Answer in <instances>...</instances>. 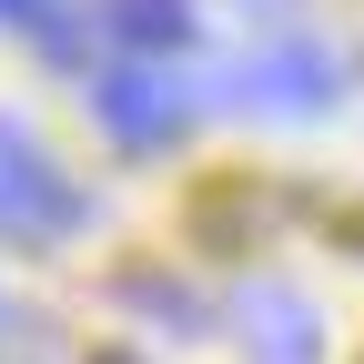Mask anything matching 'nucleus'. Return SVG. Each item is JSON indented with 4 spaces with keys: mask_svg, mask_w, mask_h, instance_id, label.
Wrapping results in <instances>:
<instances>
[{
    "mask_svg": "<svg viewBox=\"0 0 364 364\" xmlns=\"http://www.w3.org/2000/svg\"><path fill=\"white\" fill-rule=\"evenodd\" d=\"M81 223H91V193L0 112V243H51V233H81Z\"/></svg>",
    "mask_w": 364,
    "mask_h": 364,
    "instance_id": "nucleus-1",
    "label": "nucleus"
},
{
    "mask_svg": "<svg viewBox=\"0 0 364 364\" xmlns=\"http://www.w3.org/2000/svg\"><path fill=\"white\" fill-rule=\"evenodd\" d=\"M233 112H263V122H304L324 112L344 91V51H324V41H263V51H243L233 71L213 81Z\"/></svg>",
    "mask_w": 364,
    "mask_h": 364,
    "instance_id": "nucleus-2",
    "label": "nucleus"
},
{
    "mask_svg": "<svg viewBox=\"0 0 364 364\" xmlns=\"http://www.w3.org/2000/svg\"><path fill=\"white\" fill-rule=\"evenodd\" d=\"M193 112H203L193 81H172V71H152V61L91 81V122H102L122 152H162V142H182V132H193Z\"/></svg>",
    "mask_w": 364,
    "mask_h": 364,
    "instance_id": "nucleus-3",
    "label": "nucleus"
},
{
    "mask_svg": "<svg viewBox=\"0 0 364 364\" xmlns=\"http://www.w3.org/2000/svg\"><path fill=\"white\" fill-rule=\"evenodd\" d=\"M233 344H243V364H314L324 324H314V304L294 284H243L233 294Z\"/></svg>",
    "mask_w": 364,
    "mask_h": 364,
    "instance_id": "nucleus-4",
    "label": "nucleus"
},
{
    "mask_svg": "<svg viewBox=\"0 0 364 364\" xmlns=\"http://www.w3.org/2000/svg\"><path fill=\"white\" fill-rule=\"evenodd\" d=\"M193 31V0H102V41L122 51H172Z\"/></svg>",
    "mask_w": 364,
    "mask_h": 364,
    "instance_id": "nucleus-5",
    "label": "nucleus"
},
{
    "mask_svg": "<svg viewBox=\"0 0 364 364\" xmlns=\"http://www.w3.org/2000/svg\"><path fill=\"white\" fill-rule=\"evenodd\" d=\"M122 304H132V314H162V324H203V304L182 294V284H152V273H132Z\"/></svg>",
    "mask_w": 364,
    "mask_h": 364,
    "instance_id": "nucleus-6",
    "label": "nucleus"
},
{
    "mask_svg": "<svg viewBox=\"0 0 364 364\" xmlns=\"http://www.w3.org/2000/svg\"><path fill=\"white\" fill-rule=\"evenodd\" d=\"M41 11H51V0H0V21H11V31H31Z\"/></svg>",
    "mask_w": 364,
    "mask_h": 364,
    "instance_id": "nucleus-7",
    "label": "nucleus"
},
{
    "mask_svg": "<svg viewBox=\"0 0 364 364\" xmlns=\"http://www.w3.org/2000/svg\"><path fill=\"white\" fill-rule=\"evenodd\" d=\"M243 11H284V0H243Z\"/></svg>",
    "mask_w": 364,
    "mask_h": 364,
    "instance_id": "nucleus-8",
    "label": "nucleus"
},
{
    "mask_svg": "<svg viewBox=\"0 0 364 364\" xmlns=\"http://www.w3.org/2000/svg\"><path fill=\"white\" fill-rule=\"evenodd\" d=\"M102 364H132V354H102Z\"/></svg>",
    "mask_w": 364,
    "mask_h": 364,
    "instance_id": "nucleus-9",
    "label": "nucleus"
},
{
    "mask_svg": "<svg viewBox=\"0 0 364 364\" xmlns=\"http://www.w3.org/2000/svg\"><path fill=\"white\" fill-rule=\"evenodd\" d=\"M0 324H11V304H0Z\"/></svg>",
    "mask_w": 364,
    "mask_h": 364,
    "instance_id": "nucleus-10",
    "label": "nucleus"
}]
</instances>
